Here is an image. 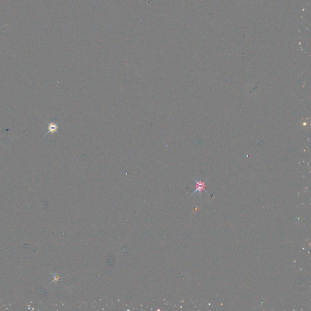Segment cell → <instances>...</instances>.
<instances>
[{
	"mask_svg": "<svg viewBox=\"0 0 311 311\" xmlns=\"http://www.w3.org/2000/svg\"><path fill=\"white\" fill-rule=\"evenodd\" d=\"M192 179L194 180V181H195V183H196V190L194 191V192L192 193V195H194L195 193H196L197 192H200V193H202V192L204 190L205 192H207V191L205 190V188H206V181H207V180H206L205 181H197V180L193 178H192Z\"/></svg>",
	"mask_w": 311,
	"mask_h": 311,
	"instance_id": "cell-2",
	"label": "cell"
},
{
	"mask_svg": "<svg viewBox=\"0 0 311 311\" xmlns=\"http://www.w3.org/2000/svg\"><path fill=\"white\" fill-rule=\"evenodd\" d=\"M48 123V131L44 135L43 137H45L49 134H54L55 133H58V130L59 129V126L55 122V120L54 119L52 122L46 121Z\"/></svg>",
	"mask_w": 311,
	"mask_h": 311,
	"instance_id": "cell-1",
	"label": "cell"
}]
</instances>
